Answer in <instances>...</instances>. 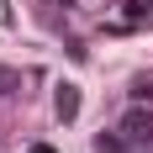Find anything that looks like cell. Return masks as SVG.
Returning <instances> with one entry per match:
<instances>
[{
  "mask_svg": "<svg viewBox=\"0 0 153 153\" xmlns=\"http://www.w3.org/2000/svg\"><path fill=\"white\" fill-rule=\"evenodd\" d=\"M63 5H74V0H63Z\"/></svg>",
  "mask_w": 153,
  "mask_h": 153,
  "instance_id": "5",
  "label": "cell"
},
{
  "mask_svg": "<svg viewBox=\"0 0 153 153\" xmlns=\"http://www.w3.org/2000/svg\"><path fill=\"white\" fill-rule=\"evenodd\" d=\"M132 100H148V106H153V79H148V74L132 85Z\"/></svg>",
  "mask_w": 153,
  "mask_h": 153,
  "instance_id": "4",
  "label": "cell"
},
{
  "mask_svg": "<svg viewBox=\"0 0 153 153\" xmlns=\"http://www.w3.org/2000/svg\"><path fill=\"white\" fill-rule=\"evenodd\" d=\"M132 148H153V106L148 100H137V106H127V116H122V127H116Z\"/></svg>",
  "mask_w": 153,
  "mask_h": 153,
  "instance_id": "1",
  "label": "cell"
},
{
  "mask_svg": "<svg viewBox=\"0 0 153 153\" xmlns=\"http://www.w3.org/2000/svg\"><path fill=\"white\" fill-rule=\"evenodd\" d=\"M95 153H132V143H127L122 132H100V137H95Z\"/></svg>",
  "mask_w": 153,
  "mask_h": 153,
  "instance_id": "3",
  "label": "cell"
},
{
  "mask_svg": "<svg viewBox=\"0 0 153 153\" xmlns=\"http://www.w3.org/2000/svg\"><path fill=\"white\" fill-rule=\"evenodd\" d=\"M53 116H58V122H74V116H79V85L63 79L58 90H53Z\"/></svg>",
  "mask_w": 153,
  "mask_h": 153,
  "instance_id": "2",
  "label": "cell"
}]
</instances>
